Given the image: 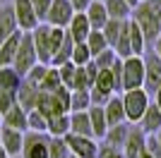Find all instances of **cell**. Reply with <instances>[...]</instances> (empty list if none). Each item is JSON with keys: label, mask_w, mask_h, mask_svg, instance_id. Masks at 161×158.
<instances>
[{"label": "cell", "mask_w": 161, "mask_h": 158, "mask_svg": "<svg viewBox=\"0 0 161 158\" xmlns=\"http://www.w3.org/2000/svg\"><path fill=\"white\" fill-rule=\"evenodd\" d=\"M137 127H140V129L144 132L147 137H154L156 132L161 129V110L156 108L154 103H149L147 113L142 115V120H140V125H137Z\"/></svg>", "instance_id": "20"}, {"label": "cell", "mask_w": 161, "mask_h": 158, "mask_svg": "<svg viewBox=\"0 0 161 158\" xmlns=\"http://www.w3.org/2000/svg\"><path fill=\"white\" fill-rule=\"evenodd\" d=\"M27 127H29L27 132H46L48 120L43 118L39 110H29V113H27Z\"/></svg>", "instance_id": "36"}, {"label": "cell", "mask_w": 161, "mask_h": 158, "mask_svg": "<svg viewBox=\"0 0 161 158\" xmlns=\"http://www.w3.org/2000/svg\"><path fill=\"white\" fill-rule=\"evenodd\" d=\"M3 127H10V129H17V132H27L29 129L27 127V110L17 103L10 113L3 115Z\"/></svg>", "instance_id": "23"}, {"label": "cell", "mask_w": 161, "mask_h": 158, "mask_svg": "<svg viewBox=\"0 0 161 158\" xmlns=\"http://www.w3.org/2000/svg\"><path fill=\"white\" fill-rule=\"evenodd\" d=\"M92 108V93L89 91H72L70 93V113H84Z\"/></svg>", "instance_id": "33"}, {"label": "cell", "mask_w": 161, "mask_h": 158, "mask_svg": "<svg viewBox=\"0 0 161 158\" xmlns=\"http://www.w3.org/2000/svg\"><path fill=\"white\" fill-rule=\"evenodd\" d=\"M106 3V12L108 19H118V22H128L132 17V7L125 0H103Z\"/></svg>", "instance_id": "26"}, {"label": "cell", "mask_w": 161, "mask_h": 158, "mask_svg": "<svg viewBox=\"0 0 161 158\" xmlns=\"http://www.w3.org/2000/svg\"><path fill=\"white\" fill-rule=\"evenodd\" d=\"M96 158H125V153L120 151V149H113V146H106L99 141V153H96Z\"/></svg>", "instance_id": "43"}, {"label": "cell", "mask_w": 161, "mask_h": 158, "mask_svg": "<svg viewBox=\"0 0 161 158\" xmlns=\"http://www.w3.org/2000/svg\"><path fill=\"white\" fill-rule=\"evenodd\" d=\"M72 17H75V7L70 0H53V5H51V10H48L43 22L55 26V29H67Z\"/></svg>", "instance_id": "11"}, {"label": "cell", "mask_w": 161, "mask_h": 158, "mask_svg": "<svg viewBox=\"0 0 161 158\" xmlns=\"http://www.w3.org/2000/svg\"><path fill=\"white\" fill-rule=\"evenodd\" d=\"M22 41V31H14L10 39H5L0 43V67H10L14 62V55H17V48H19Z\"/></svg>", "instance_id": "21"}, {"label": "cell", "mask_w": 161, "mask_h": 158, "mask_svg": "<svg viewBox=\"0 0 161 158\" xmlns=\"http://www.w3.org/2000/svg\"><path fill=\"white\" fill-rule=\"evenodd\" d=\"M0 149H3V132H0Z\"/></svg>", "instance_id": "51"}, {"label": "cell", "mask_w": 161, "mask_h": 158, "mask_svg": "<svg viewBox=\"0 0 161 158\" xmlns=\"http://www.w3.org/2000/svg\"><path fill=\"white\" fill-rule=\"evenodd\" d=\"M0 158H10V156H7V151H5V149H0Z\"/></svg>", "instance_id": "50"}, {"label": "cell", "mask_w": 161, "mask_h": 158, "mask_svg": "<svg viewBox=\"0 0 161 158\" xmlns=\"http://www.w3.org/2000/svg\"><path fill=\"white\" fill-rule=\"evenodd\" d=\"M14 31H19V26H17V19H14L12 5H10V3H7V5H0V43L5 39H10Z\"/></svg>", "instance_id": "19"}, {"label": "cell", "mask_w": 161, "mask_h": 158, "mask_svg": "<svg viewBox=\"0 0 161 158\" xmlns=\"http://www.w3.org/2000/svg\"><path fill=\"white\" fill-rule=\"evenodd\" d=\"M84 14H87L92 29H99V31L106 26V22H108V12H106V3H103V0H92L89 7L84 10Z\"/></svg>", "instance_id": "18"}, {"label": "cell", "mask_w": 161, "mask_h": 158, "mask_svg": "<svg viewBox=\"0 0 161 158\" xmlns=\"http://www.w3.org/2000/svg\"><path fill=\"white\" fill-rule=\"evenodd\" d=\"M120 98H123L128 125H140L142 115L147 113L149 103H152V93H149L147 89H132V91H123Z\"/></svg>", "instance_id": "4"}, {"label": "cell", "mask_w": 161, "mask_h": 158, "mask_svg": "<svg viewBox=\"0 0 161 158\" xmlns=\"http://www.w3.org/2000/svg\"><path fill=\"white\" fill-rule=\"evenodd\" d=\"M72 50H75V41H72V36L65 31L63 43H60V48H58V53L53 55V62H51V65L60 67V65H65V62H70V60H72Z\"/></svg>", "instance_id": "29"}, {"label": "cell", "mask_w": 161, "mask_h": 158, "mask_svg": "<svg viewBox=\"0 0 161 158\" xmlns=\"http://www.w3.org/2000/svg\"><path fill=\"white\" fill-rule=\"evenodd\" d=\"M140 158H154V156H152V153H149V149H147V151L142 153V156H140Z\"/></svg>", "instance_id": "49"}, {"label": "cell", "mask_w": 161, "mask_h": 158, "mask_svg": "<svg viewBox=\"0 0 161 158\" xmlns=\"http://www.w3.org/2000/svg\"><path fill=\"white\" fill-rule=\"evenodd\" d=\"M65 144L70 149V156L75 158H96L99 153V141L92 137H80V134H65Z\"/></svg>", "instance_id": "8"}, {"label": "cell", "mask_w": 161, "mask_h": 158, "mask_svg": "<svg viewBox=\"0 0 161 158\" xmlns=\"http://www.w3.org/2000/svg\"><path fill=\"white\" fill-rule=\"evenodd\" d=\"M87 48H89V53H92V58H96L99 53H103L106 48H111L108 46V41H106V36H103V31H99V29H92V34L87 36Z\"/></svg>", "instance_id": "31"}, {"label": "cell", "mask_w": 161, "mask_h": 158, "mask_svg": "<svg viewBox=\"0 0 161 158\" xmlns=\"http://www.w3.org/2000/svg\"><path fill=\"white\" fill-rule=\"evenodd\" d=\"M130 19L142 29L149 48L161 34V0H140V5L132 10Z\"/></svg>", "instance_id": "1"}, {"label": "cell", "mask_w": 161, "mask_h": 158, "mask_svg": "<svg viewBox=\"0 0 161 158\" xmlns=\"http://www.w3.org/2000/svg\"><path fill=\"white\" fill-rule=\"evenodd\" d=\"M92 53H89V48H87V43H75V50H72V60L70 62H75L77 67H84V65H89L92 62Z\"/></svg>", "instance_id": "35"}, {"label": "cell", "mask_w": 161, "mask_h": 158, "mask_svg": "<svg viewBox=\"0 0 161 158\" xmlns=\"http://www.w3.org/2000/svg\"><path fill=\"white\" fill-rule=\"evenodd\" d=\"M48 158H70V149H67L65 139L51 137V144H48Z\"/></svg>", "instance_id": "34"}, {"label": "cell", "mask_w": 161, "mask_h": 158, "mask_svg": "<svg viewBox=\"0 0 161 158\" xmlns=\"http://www.w3.org/2000/svg\"><path fill=\"white\" fill-rule=\"evenodd\" d=\"M120 29H123V22H118V19H108V22H106V26L101 29L111 48H113V43L118 41V34H120Z\"/></svg>", "instance_id": "39"}, {"label": "cell", "mask_w": 161, "mask_h": 158, "mask_svg": "<svg viewBox=\"0 0 161 158\" xmlns=\"http://www.w3.org/2000/svg\"><path fill=\"white\" fill-rule=\"evenodd\" d=\"M144 89V60L142 55H130L123 60V91Z\"/></svg>", "instance_id": "6"}, {"label": "cell", "mask_w": 161, "mask_h": 158, "mask_svg": "<svg viewBox=\"0 0 161 158\" xmlns=\"http://www.w3.org/2000/svg\"><path fill=\"white\" fill-rule=\"evenodd\" d=\"M152 103H154L156 108H159V110H161V86H159V89H156L154 93H152Z\"/></svg>", "instance_id": "45"}, {"label": "cell", "mask_w": 161, "mask_h": 158, "mask_svg": "<svg viewBox=\"0 0 161 158\" xmlns=\"http://www.w3.org/2000/svg\"><path fill=\"white\" fill-rule=\"evenodd\" d=\"M89 122H92V134H94V139L101 141L103 134H106V129H108L103 105H92V108H89Z\"/></svg>", "instance_id": "22"}, {"label": "cell", "mask_w": 161, "mask_h": 158, "mask_svg": "<svg viewBox=\"0 0 161 158\" xmlns=\"http://www.w3.org/2000/svg\"><path fill=\"white\" fill-rule=\"evenodd\" d=\"M0 127H3V113H0Z\"/></svg>", "instance_id": "52"}, {"label": "cell", "mask_w": 161, "mask_h": 158, "mask_svg": "<svg viewBox=\"0 0 161 158\" xmlns=\"http://www.w3.org/2000/svg\"><path fill=\"white\" fill-rule=\"evenodd\" d=\"M113 50L120 60L132 55V46H130V19L123 22V29H120V34H118V41L113 43Z\"/></svg>", "instance_id": "27"}, {"label": "cell", "mask_w": 161, "mask_h": 158, "mask_svg": "<svg viewBox=\"0 0 161 158\" xmlns=\"http://www.w3.org/2000/svg\"><path fill=\"white\" fill-rule=\"evenodd\" d=\"M149 139H152V141H154V144H156V149H159V151H161V129L156 132L154 137H149Z\"/></svg>", "instance_id": "47"}, {"label": "cell", "mask_w": 161, "mask_h": 158, "mask_svg": "<svg viewBox=\"0 0 161 158\" xmlns=\"http://www.w3.org/2000/svg\"><path fill=\"white\" fill-rule=\"evenodd\" d=\"M12 158H22V156H12Z\"/></svg>", "instance_id": "54"}, {"label": "cell", "mask_w": 161, "mask_h": 158, "mask_svg": "<svg viewBox=\"0 0 161 158\" xmlns=\"http://www.w3.org/2000/svg\"><path fill=\"white\" fill-rule=\"evenodd\" d=\"M22 82H24V77H22L12 65L0 67V91H14L17 93V89L22 86Z\"/></svg>", "instance_id": "25"}, {"label": "cell", "mask_w": 161, "mask_h": 158, "mask_svg": "<svg viewBox=\"0 0 161 158\" xmlns=\"http://www.w3.org/2000/svg\"><path fill=\"white\" fill-rule=\"evenodd\" d=\"M10 5H12V10H14V19H17L19 31L29 34L41 24L39 17H36V12H34V7H31V0H12Z\"/></svg>", "instance_id": "10"}, {"label": "cell", "mask_w": 161, "mask_h": 158, "mask_svg": "<svg viewBox=\"0 0 161 158\" xmlns=\"http://www.w3.org/2000/svg\"><path fill=\"white\" fill-rule=\"evenodd\" d=\"M130 46H132V55H144L149 50V43L144 39V34L132 19H130Z\"/></svg>", "instance_id": "30"}, {"label": "cell", "mask_w": 161, "mask_h": 158, "mask_svg": "<svg viewBox=\"0 0 161 158\" xmlns=\"http://www.w3.org/2000/svg\"><path fill=\"white\" fill-rule=\"evenodd\" d=\"M125 3H128V5L132 7V10H135V7H137V5H140V0H125Z\"/></svg>", "instance_id": "48"}, {"label": "cell", "mask_w": 161, "mask_h": 158, "mask_svg": "<svg viewBox=\"0 0 161 158\" xmlns=\"http://www.w3.org/2000/svg\"><path fill=\"white\" fill-rule=\"evenodd\" d=\"M0 5H7V0H0Z\"/></svg>", "instance_id": "53"}, {"label": "cell", "mask_w": 161, "mask_h": 158, "mask_svg": "<svg viewBox=\"0 0 161 158\" xmlns=\"http://www.w3.org/2000/svg\"><path fill=\"white\" fill-rule=\"evenodd\" d=\"M115 60H118L115 50H113V48H106L103 53H99V55L94 58V65H96V70H111Z\"/></svg>", "instance_id": "38"}, {"label": "cell", "mask_w": 161, "mask_h": 158, "mask_svg": "<svg viewBox=\"0 0 161 158\" xmlns=\"http://www.w3.org/2000/svg\"><path fill=\"white\" fill-rule=\"evenodd\" d=\"M58 72H60V82H63V86L72 91L75 74H77V65H75V62H65V65H60V67H58Z\"/></svg>", "instance_id": "37"}, {"label": "cell", "mask_w": 161, "mask_h": 158, "mask_svg": "<svg viewBox=\"0 0 161 158\" xmlns=\"http://www.w3.org/2000/svg\"><path fill=\"white\" fill-rule=\"evenodd\" d=\"M48 144H51V137L46 132H27L22 158H48Z\"/></svg>", "instance_id": "7"}, {"label": "cell", "mask_w": 161, "mask_h": 158, "mask_svg": "<svg viewBox=\"0 0 161 158\" xmlns=\"http://www.w3.org/2000/svg\"><path fill=\"white\" fill-rule=\"evenodd\" d=\"M39 86H34V84H29L27 79L22 82V86L17 89V103L24 108V110H36V103H39Z\"/></svg>", "instance_id": "17"}, {"label": "cell", "mask_w": 161, "mask_h": 158, "mask_svg": "<svg viewBox=\"0 0 161 158\" xmlns=\"http://www.w3.org/2000/svg\"><path fill=\"white\" fill-rule=\"evenodd\" d=\"M17 105V93L14 91H0V113L5 115Z\"/></svg>", "instance_id": "41"}, {"label": "cell", "mask_w": 161, "mask_h": 158, "mask_svg": "<svg viewBox=\"0 0 161 158\" xmlns=\"http://www.w3.org/2000/svg\"><path fill=\"white\" fill-rule=\"evenodd\" d=\"M142 60H144V89L149 93H154L161 86V58L149 48L142 55Z\"/></svg>", "instance_id": "9"}, {"label": "cell", "mask_w": 161, "mask_h": 158, "mask_svg": "<svg viewBox=\"0 0 161 158\" xmlns=\"http://www.w3.org/2000/svg\"><path fill=\"white\" fill-rule=\"evenodd\" d=\"M70 134H80V137H92V122H89V110L84 113H70Z\"/></svg>", "instance_id": "24"}, {"label": "cell", "mask_w": 161, "mask_h": 158, "mask_svg": "<svg viewBox=\"0 0 161 158\" xmlns=\"http://www.w3.org/2000/svg\"><path fill=\"white\" fill-rule=\"evenodd\" d=\"M46 134L48 137H65L70 134V113L67 115H55V118L48 120V127H46Z\"/></svg>", "instance_id": "28"}, {"label": "cell", "mask_w": 161, "mask_h": 158, "mask_svg": "<svg viewBox=\"0 0 161 158\" xmlns=\"http://www.w3.org/2000/svg\"><path fill=\"white\" fill-rule=\"evenodd\" d=\"M103 113H106V122H108V127H115V125L128 122V120H125V108H123L120 93H115V96H111V98H108V103L103 105Z\"/></svg>", "instance_id": "15"}, {"label": "cell", "mask_w": 161, "mask_h": 158, "mask_svg": "<svg viewBox=\"0 0 161 158\" xmlns=\"http://www.w3.org/2000/svg\"><path fill=\"white\" fill-rule=\"evenodd\" d=\"M70 158H75V156H70Z\"/></svg>", "instance_id": "55"}, {"label": "cell", "mask_w": 161, "mask_h": 158, "mask_svg": "<svg viewBox=\"0 0 161 158\" xmlns=\"http://www.w3.org/2000/svg\"><path fill=\"white\" fill-rule=\"evenodd\" d=\"M3 132V149L7 151V156H22V146H24V134L27 132H17L10 127H0Z\"/></svg>", "instance_id": "14"}, {"label": "cell", "mask_w": 161, "mask_h": 158, "mask_svg": "<svg viewBox=\"0 0 161 158\" xmlns=\"http://www.w3.org/2000/svg\"><path fill=\"white\" fill-rule=\"evenodd\" d=\"M34 65H39V55H36V48H34V39H31V31H22V41H19V48H17V55H14V62L12 67L22 77H27V72L31 70Z\"/></svg>", "instance_id": "5"}, {"label": "cell", "mask_w": 161, "mask_h": 158, "mask_svg": "<svg viewBox=\"0 0 161 158\" xmlns=\"http://www.w3.org/2000/svg\"><path fill=\"white\" fill-rule=\"evenodd\" d=\"M46 72H48V65H43V62H39V65H34L31 70L27 72V82L29 84H34V86H39L41 82H43V77H46Z\"/></svg>", "instance_id": "40"}, {"label": "cell", "mask_w": 161, "mask_h": 158, "mask_svg": "<svg viewBox=\"0 0 161 158\" xmlns=\"http://www.w3.org/2000/svg\"><path fill=\"white\" fill-rule=\"evenodd\" d=\"M63 36H65V29H55V26L41 22L36 29L31 31L34 39V48H36V55H39V62L43 65H51L53 62V55L58 53L63 43Z\"/></svg>", "instance_id": "2"}, {"label": "cell", "mask_w": 161, "mask_h": 158, "mask_svg": "<svg viewBox=\"0 0 161 158\" xmlns=\"http://www.w3.org/2000/svg\"><path fill=\"white\" fill-rule=\"evenodd\" d=\"M70 3H72L75 12H84V10L89 7V3H92V0H70Z\"/></svg>", "instance_id": "44"}, {"label": "cell", "mask_w": 161, "mask_h": 158, "mask_svg": "<svg viewBox=\"0 0 161 158\" xmlns=\"http://www.w3.org/2000/svg\"><path fill=\"white\" fill-rule=\"evenodd\" d=\"M51 5H53V0H31V7H34V12H36V17H39V22L46 19Z\"/></svg>", "instance_id": "42"}, {"label": "cell", "mask_w": 161, "mask_h": 158, "mask_svg": "<svg viewBox=\"0 0 161 158\" xmlns=\"http://www.w3.org/2000/svg\"><path fill=\"white\" fill-rule=\"evenodd\" d=\"M152 50H154L156 55H159V58H161V34H159V36H156V41H154V43H152Z\"/></svg>", "instance_id": "46"}, {"label": "cell", "mask_w": 161, "mask_h": 158, "mask_svg": "<svg viewBox=\"0 0 161 158\" xmlns=\"http://www.w3.org/2000/svg\"><path fill=\"white\" fill-rule=\"evenodd\" d=\"M144 151H147V134L137 125H132L130 134H128V141L123 146V153H125V158H140Z\"/></svg>", "instance_id": "12"}, {"label": "cell", "mask_w": 161, "mask_h": 158, "mask_svg": "<svg viewBox=\"0 0 161 158\" xmlns=\"http://www.w3.org/2000/svg\"><path fill=\"white\" fill-rule=\"evenodd\" d=\"M65 31L72 36L75 43H84V41H87V36L92 34V24H89L87 14H84V12H75V17L70 19V24H67Z\"/></svg>", "instance_id": "13"}, {"label": "cell", "mask_w": 161, "mask_h": 158, "mask_svg": "<svg viewBox=\"0 0 161 158\" xmlns=\"http://www.w3.org/2000/svg\"><path fill=\"white\" fill-rule=\"evenodd\" d=\"M70 89H58V91L53 93H46L41 91L39 93V103H36V110L43 115L46 120L55 118V115H67L70 113Z\"/></svg>", "instance_id": "3"}, {"label": "cell", "mask_w": 161, "mask_h": 158, "mask_svg": "<svg viewBox=\"0 0 161 158\" xmlns=\"http://www.w3.org/2000/svg\"><path fill=\"white\" fill-rule=\"evenodd\" d=\"M58 89H63V82H60V72H58V67L48 65V72H46V77H43V82L39 84V91L53 93V91H58Z\"/></svg>", "instance_id": "32"}, {"label": "cell", "mask_w": 161, "mask_h": 158, "mask_svg": "<svg viewBox=\"0 0 161 158\" xmlns=\"http://www.w3.org/2000/svg\"><path fill=\"white\" fill-rule=\"evenodd\" d=\"M130 127L128 122H123V125H115V127H108L106 134H103V139H101V144L106 146H113V149H120L125 146V141H128V134H130Z\"/></svg>", "instance_id": "16"}]
</instances>
